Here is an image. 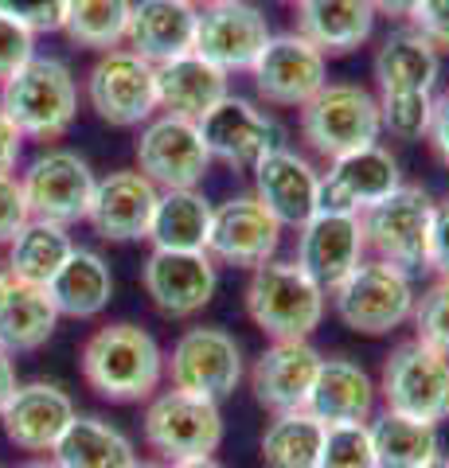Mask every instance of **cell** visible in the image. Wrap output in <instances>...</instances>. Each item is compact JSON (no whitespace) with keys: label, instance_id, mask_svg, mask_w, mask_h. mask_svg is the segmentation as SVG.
Listing matches in <instances>:
<instances>
[{"label":"cell","instance_id":"1","mask_svg":"<svg viewBox=\"0 0 449 468\" xmlns=\"http://www.w3.org/2000/svg\"><path fill=\"white\" fill-rule=\"evenodd\" d=\"M82 378L106 402H144L165 378V351L141 324H106L82 344Z\"/></svg>","mask_w":449,"mask_h":468},{"label":"cell","instance_id":"2","mask_svg":"<svg viewBox=\"0 0 449 468\" xmlns=\"http://www.w3.org/2000/svg\"><path fill=\"white\" fill-rule=\"evenodd\" d=\"M328 309V292L297 266L294 258H270L251 270L246 282V316L270 340H309L321 328Z\"/></svg>","mask_w":449,"mask_h":468},{"label":"cell","instance_id":"3","mask_svg":"<svg viewBox=\"0 0 449 468\" xmlns=\"http://www.w3.org/2000/svg\"><path fill=\"white\" fill-rule=\"evenodd\" d=\"M0 110L32 141H59L79 117V82L63 58L32 55L0 82Z\"/></svg>","mask_w":449,"mask_h":468},{"label":"cell","instance_id":"4","mask_svg":"<svg viewBox=\"0 0 449 468\" xmlns=\"http://www.w3.org/2000/svg\"><path fill=\"white\" fill-rule=\"evenodd\" d=\"M328 297L337 316L344 320V328L359 335H387L411 320L418 289L407 270L380 258H364Z\"/></svg>","mask_w":449,"mask_h":468},{"label":"cell","instance_id":"5","mask_svg":"<svg viewBox=\"0 0 449 468\" xmlns=\"http://www.w3.org/2000/svg\"><path fill=\"white\" fill-rule=\"evenodd\" d=\"M380 137V101L359 82H325L301 106V141L325 160L356 153Z\"/></svg>","mask_w":449,"mask_h":468},{"label":"cell","instance_id":"6","mask_svg":"<svg viewBox=\"0 0 449 468\" xmlns=\"http://www.w3.org/2000/svg\"><path fill=\"white\" fill-rule=\"evenodd\" d=\"M433 215H438V203H433V196L426 187L399 184L387 199H380L375 207H368L359 215L368 254L380 258V261H390V266H399L407 273L426 266Z\"/></svg>","mask_w":449,"mask_h":468},{"label":"cell","instance_id":"7","mask_svg":"<svg viewBox=\"0 0 449 468\" xmlns=\"http://www.w3.org/2000/svg\"><path fill=\"white\" fill-rule=\"evenodd\" d=\"M144 441L165 461L184 457H211L223 445V410L211 399H196L184 390H161L153 394L141 418Z\"/></svg>","mask_w":449,"mask_h":468},{"label":"cell","instance_id":"8","mask_svg":"<svg viewBox=\"0 0 449 468\" xmlns=\"http://www.w3.org/2000/svg\"><path fill=\"white\" fill-rule=\"evenodd\" d=\"M380 394L383 410L442 426L449 421V359L418 340L399 344L383 363Z\"/></svg>","mask_w":449,"mask_h":468},{"label":"cell","instance_id":"9","mask_svg":"<svg viewBox=\"0 0 449 468\" xmlns=\"http://www.w3.org/2000/svg\"><path fill=\"white\" fill-rule=\"evenodd\" d=\"M165 375L172 390L223 402L242 383V347L223 328H187L172 344V356H165Z\"/></svg>","mask_w":449,"mask_h":468},{"label":"cell","instance_id":"10","mask_svg":"<svg viewBox=\"0 0 449 468\" xmlns=\"http://www.w3.org/2000/svg\"><path fill=\"white\" fill-rule=\"evenodd\" d=\"M86 101L106 125H144L156 113V67L129 48L102 51L86 75Z\"/></svg>","mask_w":449,"mask_h":468},{"label":"cell","instance_id":"11","mask_svg":"<svg viewBox=\"0 0 449 468\" xmlns=\"http://www.w3.org/2000/svg\"><path fill=\"white\" fill-rule=\"evenodd\" d=\"M94 184H98L94 168L75 149L39 153L20 176L32 218H48V223H59V227L82 223L94 199Z\"/></svg>","mask_w":449,"mask_h":468},{"label":"cell","instance_id":"12","mask_svg":"<svg viewBox=\"0 0 449 468\" xmlns=\"http://www.w3.org/2000/svg\"><path fill=\"white\" fill-rule=\"evenodd\" d=\"M211 156L199 137V125L176 113L149 117L137 137V172L153 180L161 192L172 187H199L208 176Z\"/></svg>","mask_w":449,"mask_h":468},{"label":"cell","instance_id":"13","mask_svg":"<svg viewBox=\"0 0 449 468\" xmlns=\"http://www.w3.org/2000/svg\"><path fill=\"white\" fill-rule=\"evenodd\" d=\"M254 90L266 106L301 110L328 82V55H321L301 32L270 36V43L251 67Z\"/></svg>","mask_w":449,"mask_h":468},{"label":"cell","instance_id":"14","mask_svg":"<svg viewBox=\"0 0 449 468\" xmlns=\"http://www.w3.org/2000/svg\"><path fill=\"white\" fill-rule=\"evenodd\" d=\"M270 24L262 8H254L251 0H223V5L199 8L196 20V43L192 51L215 63L223 75H251L258 55L270 43Z\"/></svg>","mask_w":449,"mask_h":468},{"label":"cell","instance_id":"15","mask_svg":"<svg viewBox=\"0 0 449 468\" xmlns=\"http://www.w3.org/2000/svg\"><path fill=\"white\" fill-rule=\"evenodd\" d=\"M199 137L211 160L251 172L270 149L282 144V125L242 94H227L219 106L199 117Z\"/></svg>","mask_w":449,"mask_h":468},{"label":"cell","instance_id":"16","mask_svg":"<svg viewBox=\"0 0 449 468\" xmlns=\"http://www.w3.org/2000/svg\"><path fill=\"white\" fill-rule=\"evenodd\" d=\"M141 285L156 304V313L187 320L211 304L215 289H219V266L208 250H153L144 258Z\"/></svg>","mask_w":449,"mask_h":468},{"label":"cell","instance_id":"17","mask_svg":"<svg viewBox=\"0 0 449 468\" xmlns=\"http://www.w3.org/2000/svg\"><path fill=\"white\" fill-rule=\"evenodd\" d=\"M282 230L285 227L254 196H235L211 211L208 254L215 266L258 270V266H266L270 258H278Z\"/></svg>","mask_w":449,"mask_h":468},{"label":"cell","instance_id":"18","mask_svg":"<svg viewBox=\"0 0 449 468\" xmlns=\"http://www.w3.org/2000/svg\"><path fill=\"white\" fill-rule=\"evenodd\" d=\"M402 184L399 160L383 141L364 144L356 153H344L328 160V172H321V211L340 215H364L380 199H387Z\"/></svg>","mask_w":449,"mask_h":468},{"label":"cell","instance_id":"19","mask_svg":"<svg viewBox=\"0 0 449 468\" xmlns=\"http://www.w3.org/2000/svg\"><path fill=\"white\" fill-rule=\"evenodd\" d=\"M254 172V199L278 218L282 227H305L321 211V172L313 168L309 156H301L289 144L270 149Z\"/></svg>","mask_w":449,"mask_h":468},{"label":"cell","instance_id":"20","mask_svg":"<svg viewBox=\"0 0 449 468\" xmlns=\"http://www.w3.org/2000/svg\"><path fill=\"white\" fill-rule=\"evenodd\" d=\"M364 258H368V242H364L359 215L316 211L305 227H297V258L294 261L325 292L337 289Z\"/></svg>","mask_w":449,"mask_h":468},{"label":"cell","instance_id":"21","mask_svg":"<svg viewBox=\"0 0 449 468\" xmlns=\"http://www.w3.org/2000/svg\"><path fill=\"white\" fill-rule=\"evenodd\" d=\"M156 199H161V187L153 180H144L137 168L110 172L94 184L86 223L106 242H141V239H149Z\"/></svg>","mask_w":449,"mask_h":468},{"label":"cell","instance_id":"22","mask_svg":"<svg viewBox=\"0 0 449 468\" xmlns=\"http://www.w3.org/2000/svg\"><path fill=\"white\" fill-rule=\"evenodd\" d=\"M321 359L325 356L313 347V340H273L254 359V371H251L254 402L270 410V414L305 410L316 371H321Z\"/></svg>","mask_w":449,"mask_h":468},{"label":"cell","instance_id":"23","mask_svg":"<svg viewBox=\"0 0 449 468\" xmlns=\"http://www.w3.org/2000/svg\"><path fill=\"white\" fill-rule=\"evenodd\" d=\"M79 410L70 394L55 383H20L0 410L5 437L24 452H51Z\"/></svg>","mask_w":449,"mask_h":468},{"label":"cell","instance_id":"24","mask_svg":"<svg viewBox=\"0 0 449 468\" xmlns=\"http://www.w3.org/2000/svg\"><path fill=\"white\" fill-rule=\"evenodd\" d=\"M199 8L187 0H134L125 27V48L149 58L153 67L168 63L176 55H187L196 43Z\"/></svg>","mask_w":449,"mask_h":468},{"label":"cell","instance_id":"25","mask_svg":"<svg viewBox=\"0 0 449 468\" xmlns=\"http://www.w3.org/2000/svg\"><path fill=\"white\" fill-rule=\"evenodd\" d=\"M230 94V75H223L204 55L187 51L156 67V110L199 122Z\"/></svg>","mask_w":449,"mask_h":468},{"label":"cell","instance_id":"26","mask_svg":"<svg viewBox=\"0 0 449 468\" xmlns=\"http://www.w3.org/2000/svg\"><path fill=\"white\" fill-rule=\"evenodd\" d=\"M375 399H380V387L356 359L328 356L321 359L305 410H313L325 426H344V421H371Z\"/></svg>","mask_w":449,"mask_h":468},{"label":"cell","instance_id":"27","mask_svg":"<svg viewBox=\"0 0 449 468\" xmlns=\"http://www.w3.org/2000/svg\"><path fill=\"white\" fill-rule=\"evenodd\" d=\"M297 32L321 55H352L375 32L371 0H297Z\"/></svg>","mask_w":449,"mask_h":468},{"label":"cell","instance_id":"28","mask_svg":"<svg viewBox=\"0 0 449 468\" xmlns=\"http://www.w3.org/2000/svg\"><path fill=\"white\" fill-rule=\"evenodd\" d=\"M371 70H375V82H380V94L387 90L433 94L442 79V51L418 27H395V32L383 36Z\"/></svg>","mask_w":449,"mask_h":468},{"label":"cell","instance_id":"29","mask_svg":"<svg viewBox=\"0 0 449 468\" xmlns=\"http://www.w3.org/2000/svg\"><path fill=\"white\" fill-rule=\"evenodd\" d=\"M48 297H51L55 309H59V316H70V320L102 316L110 309V301H113L110 261L102 254L86 250V246H75L70 258L59 266V273L51 277Z\"/></svg>","mask_w":449,"mask_h":468},{"label":"cell","instance_id":"30","mask_svg":"<svg viewBox=\"0 0 449 468\" xmlns=\"http://www.w3.org/2000/svg\"><path fill=\"white\" fill-rule=\"evenodd\" d=\"M51 461L59 468H134L137 449L134 441L110 426L98 414H75L63 437L51 449Z\"/></svg>","mask_w":449,"mask_h":468},{"label":"cell","instance_id":"31","mask_svg":"<svg viewBox=\"0 0 449 468\" xmlns=\"http://www.w3.org/2000/svg\"><path fill=\"white\" fill-rule=\"evenodd\" d=\"M215 203L199 187H172L161 192L149 223L153 250H208Z\"/></svg>","mask_w":449,"mask_h":468},{"label":"cell","instance_id":"32","mask_svg":"<svg viewBox=\"0 0 449 468\" xmlns=\"http://www.w3.org/2000/svg\"><path fill=\"white\" fill-rule=\"evenodd\" d=\"M75 250V239L70 230L59 223H48V218H27L16 230V239L8 242V261L5 270L12 273L16 285H39L48 289L51 277L59 273V266Z\"/></svg>","mask_w":449,"mask_h":468},{"label":"cell","instance_id":"33","mask_svg":"<svg viewBox=\"0 0 449 468\" xmlns=\"http://www.w3.org/2000/svg\"><path fill=\"white\" fill-rule=\"evenodd\" d=\"M55 324H59V309L51 304L48 289L12 282L5 304H0V347L8 356L36 351L55 335Z\"/></svg>","mask_w":449,"mask_h":468},{"label":"cell","instance_id":"34","mask_svg":"<svg viewBox=\"0 0 449 468\" xmlns=\"http://www.w3.org/2000/svg\"><path fill=\"white\" fill-rule=\"evenodd\" d=\"M368 430H371V445H375L380 468H418V464H426L433 452H442L438 426L395 414V410L375 414L368 421Z\"/></svg>","mask_w":449,"mask_h":468},{"label":"cell","instance_id":"35","mask_svg":"<svg viewBox=\"0 0 449 468\" xmlns=\"http://www.w3.org/2000/svg\"><path fill=\"white\" fill-rule=\"evenodd\" d=\"M325 445V421L313 410H285L273 414L262 433V464L266 468H316Z\"/></svg>","mask_w":449,"mask_h":468},{"label":"cell","instance_id":"36","mask_svg":"<svg viewBox=\"0 0 449 468\" xmlns=\"http://www.w3.org/2000/svg\"><path fill=\"white\" fill-rule=\"evenodd\" d=\"M129 12H134V0H67L63 32L75 48L113 51L125 43Z\"/></svg>","mask_w":449,"mask_h":468},{"label":"cell","instance_id":"37","mask_svg":"<svg viewBox=\"0 0 449 468\" xmlns=\"http://www.w3.org/2000/svg\"><path fill=\"white\" fill-rule=\"evenodd\" d=\"M380 101V129L395 141H422L430 133L433 117V94L422 90H387Z\"/></svg>","mask_w":449,"mask_h":468},{"label":"cell","instance_id":"38","mask_svg":"<svg viewBox=\"0 0 449 468\" xmlns=\"http://www.w3.org/2000/svg\"><path fill=\"white\" fill-rule=\"evenodd\" d=\"M316 468H380L371 445L368 421H344V426H325L321 464Z\"/></svg>","mask_w":449,"mask_h":468},{"label":"cell","instance_id":"39","mask_svg":"<svg viewBox=\"0 0 449 468\" xmlns=\"http://www.w3.org/2000/svg\"><path fill=\"white\" fill-rule=\"evenodd\" d=\"M414 340L449 359V277H438L426 292L414 297Z\"/></svg>","mask_w":449,"mask_h":468},{"label":"cell","instance_id":"40","mask_svg":"<svg viewBox=\"0 0 449 468\" xmlns=\"http://www.w3.org/2000/svg\"><path fill=\"white\" fill-rule=\"evenodd\" d=\"M0 16L16 20L32 36H39V32H63L67 0H0Z\"/></svg>","mask_w":449,"mask_h":468},{"label":"cell","instance_id":"41","mask_svg":"<svg viewBox=\"0 0 449 468\" xmlns=\"http://www.w3.org/2000/svg\"><path fill=\"white\" fill-rule=\"evenodd\" d=\"M32 55H36V36L16 20L0 16V82H8Z\"/></svg>","mask_w":449,"mask_h":468},{"label":"cell","instance_id":"42","mask_svg":"<svg viewBox=\"0 0 449 468\" xmlns=\"http://www.w3.org/2000/svg\"><path fill=\"white\" fill-rule=\"evenodd\" d=\"M32 218L20 187V176H0V246H8L16 239V230Z\"/></svg>","mask_w":449,"mask_h":468},{"label":"cell","instance_id":"43","mask_svg":"<svg viewBox=\"0 0 449 468\" xmlns=\"http://www.w3.org/2000/svg\"><path fill=\"white\" fill-rule=\"evenodd\" d=\"M411 27H418L438 51H449V0H418Z\"/></svg>","mask_w":449,"mask_h":468},{"label":"cell","instance_id":"44","mask_svg":"<svg viewBox=\"0 0 449 468\" xmlns=\"http://www.w3.org/2000/svg\"><path fill=\"white\" fill-rule=\"evenodd\" d=\"M430 270H438V277H449V199L438 203V215H433V234H430Z\"/></svg>","mask_w":449,"mask_h":468},{"label":"cell","instance_id":"45","mask_svg":"<svg viewBox=\"0 0 449 468\" xmlns=\"http://www.w3.org/2000/svg\"><path fill=\"white\" fill-rule=\"evenodd\" d=\"M20 153H24V133L16 129V122L0 110V176H16Z\"/></svg>","mask_w":449,"mask_h":468},{"label":"cell","instance_id":"46","mask_svg":"<svg viewBox=\"0 0 449 468\" xmlns=\"http://www.w3.org/2000/svg\"><path fill=\"white\" fill-rule=\"evenodd\" d=\"M426 141L433 144L445 165H449V90L445 94H433V117H430V133Z\"/></svg>","mask_w":449,"mask_h":468},{"label":"cell","instance_id":"47","mask_svg":"<svg viewBox=\"0 0 449 468\" xmlns=\"http://www.w3.org/2000/svg\"><path fill=\"white\" fill-rule=\"evenodd\" d=\"M20 387V378H16V363H12V356L5 347H0V410H5V402L12 399V390Z\"/></svg>","mask_w":449,"mask_h":468},{"label":"cell","instance_id":"48","mask_svg":"<svg viewBox=\"0 0 449 468\" xmlns=\"http://www.w3.org/2000/svg\"><path fill=\"white\" fill-rule=\"evenodd\" d=\"M375 16H390V20H411L418 0H371Z\"/></svg>","mask_w":449,"mask_h":468},{"label":"cell","instance_id":"49","mask_svg":"<svg viewBox=\"0 0 449 468\" xmlns=\"http://www.w3.org/2000/svg\"><path fill=\"white\" fill-rule=\"evenodd\" d=\"M168 468H227L219 457H184V461H168Z\"/></svg>","mask_w":449,"mask_h":468},{"label":"cell","instance_id":"50","mask_svg":"<svg viewBox=\"0 0 449 468\" xmlns=\"http://www.w3.org/2000/svg\"><path fill=\"white\" fill-rule=\"evenodd\" d=\"M8 289H12V273L5 270V261H0V304H5V297H8Z\"/></svg>","mask_w":449,"mask_h":468},{"label":"cell","instance_id":"51","mask_svg":"<svg viewBox=\"0 0 449 468\" xmlns=\"http://www.w3.org/2000/svg\"><path fill=\"white\" fill-rule=\"evenodd\" d=\"M418 468H449V452H433V457L426 464H418Z\"/></svg>","mask_w":449,"mask_h":468},{"label":"cell","instance_id":"52","mask_svg":"<svg viewBox=\"0 0 449 468\" xmlns=\"http://www.w3.org/2000/svg\"><path fill=\"white\" fill-rule=\"evenodd\" d=\"M20 468H59L55 461H27V464H20Z\"/></svg>","mask_w":449,"mask_h":468},{"label":"cell","instance_id":"53","mask_svg":"<svg viewBox=\"0 0 449 468\" xmlns=\"http://www.w3.org/2000/svg\"><path fill=\"white\" fill-rule=\"evenodd\" d=\"M208 5H223V0H199V8H208Z\"/></svg>","mask_w":449,"mask_h":468},{"label":"cell","instance_id":"54","mask_svg":"<svg viewBox=\"0 0 449 468\" xmlns=\"http://www.w3.org/2000/svg\"><path fill=\"white\" fill-rule=\"evenodd\" d=\"M134 468H161V464H144V461H137V464H134Z\"/></svg>","mask_w":449,"mask_h":468}]
</instances>
